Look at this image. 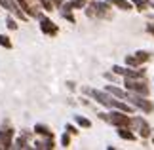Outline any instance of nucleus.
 Instances as JSON below:
<instances>
[{
    "instance_id": "f257e3e1",
    "label": "nucleus",
    "mask_w": 154,
    "mask_h": 150,
    "mask_svg": "<svg viewBox=\"0 0 154 150\" xmlns=\"http://www.w3.org/2000/svg\"><path fill=\"white\" fill-rule=\"evenodd\" d=\"M126 87L133 89V91H137L141 95H149V87H146L145 84H141V82H133V80H128L126 78Z\"/></svg>"
},
{
    "instance_id": "20e7f679",
    "label": "nucleus",
    "mask_w": 154,
    "mask_h": 150,
    "mask_svg": "<svg viewBox=\"0 0 154 150\" xmlns=\"http://www.w3.org/2000/svg\"><path fill=\"white\" fill-rule=\"evenodd\" d=\"M129 101H133V103L137 105L139 109H145L146 112H150V110H152V105L149 103V101H145V99H139V97H131Z\"/></svg>"
},
{
    "instance_id": "f3484780",
    "label": "nucleus",
    "mask_w": 154,
    "mask_h": 150,
    "mask_svg": "<svg viewBox=\"0 0 154 150\" xmlns=\"http://www.w3.org/2000/svg\"><path fill=\"white\" fill-rule=\"evenodd\" d=\"M67 145H69V137L65 135V137H63V146H67Z\"/></svg>"
},
{
    "instance_id": "6e6552de",
    "label": "nucleus",
    "mask_w": 154,
    "mask_h": 150,
    "mask_svg": "<svg viewBox=\"0 0 154 150\" xmlns=\"http://www.w3.org/2000/svg\"><path fill=\"white\" fill-rule=\"evenodd\" d=\"M118 133H120V137H122V139H129V141H133V139H135V135L131 133V131H126V129H120V131H118Z\"/></svg>"
},
{
    "instance_id": "0eeeda50",
    "label": "nucleus",
    "mask_w": 154,
    "mask_h": 150,
    "mask_svg": "<svg viewBox=\"0 0 154 150\" xmlns=\"http://www.w3.org/2000/svg\"><path fill=\"white\" fill-rule=\"evenodd\" d=\"M106 91H109V93H112V95H116V97H126V93H124L122 91V89H118V87H112V86H109V87H106Z\"/></svg>"
},
{
    "instance_id": "dca6fc26",
    "label": "nucleus",
    "mask_w": 154,
    "mask_h": 150,
    "mask_svg": "<svg viewBox=\"0 0 154 150\" xmlns=\"http://www.w3.org/2000/svg\"><path fill=\"white\" fill-rule=\"evenodd\" d=\"M135 4L139 6V10H145V8H146V4H145V2H141V0H137V2H135Z\"/></svg>"
},
{
    "instance_id": "ddd939ff",
    "label": "nucleus",
    "mask_w": 154,
    "mask_h": 150,
    "mask_svg": "<svg viewBox=\"0 0 154 150\" xmlns=\"http://www.w3.org/2000/svg\"><path fill=\"white\" fill-rule=\"evenodd\" d=\"M42 4L46 10H53V2H50V0H42Z\"/></svg>"
},
{
    "instance_id": "a211bd4d",
    "label": "nucleus",
    "mask_w": 154,
    "mask_h": 150,
    "mask_svg": "<svg viewBox=\"0 0 154 150\" xmlns=\"http://www.w3.org/2000/svg\"><path fill=\"white\" fill-rule=\"evenodd\" d=\"M149 31H150V32L154 34V25H149Z\"/></svg>"
},
{
    "instance_id": "423d86ee",
    "label": "nucleus",
    "mask_w": 154,
    "mask_h": 150,
    "mask_svg": "<svg viewBox=\"0 0 154 150\" xmlns=\"http://www.w3.org/2000/svg\"><path fill=\"white\" fill-rule=\"evenodd\" d=\"M36 133H40V135H46V137H51V131L46 127V125H42V124H36Z\"/></svg>"
},
{
    "instance_id": "6ab92c4d",
    "label": "nucleus",
    "mask_w": 154,
    "mask_h": 150,
    "mask_svg": "<svg viewBox=\"0 0 154 150\" xmlns=\"http://www.w3.org/2000/svg\"><path fill=\"white\" fill-rule=\"evenodd\" d=\"M53 2H55V4H61V2H63V0H53Z\"/></svg>"
},
{
    "instance_id": "1a4fd4ad",
    "label": "nucleus",
    "mask_w": 154,
    "mask_h": 150,
    "mask_svg": "<svg viewBox=\"0 0 154 150\" xmlns=\"http://www.w3.org/2000/svg\"><path fill=\"white\" fill-rule=\"evenodd\" d=\"M76 122H78L82 127H91V122L88 118H82V116H76Z\"/></svg>"
},
{
    "instance_id": "9b49d317",
    "label": "nucleus",
    "mask_w": 154,
    "mask_h": 150,
    "mask_svg": "<svg viewBox=\"0 0 154 150\" xmlns=\"http://www.w3.org/2000/svg\"><path fill=\"white\" fill-rule=\"evenodd\" d=\"M135 59L141 63V61H146V59H149V55H146L145 51H137V57H135Z\"/></svg>"
},
{
    "instance_id": "f8f14e48",
    "label": "nucleus",
    "mask_w": 154,
    "mask_h": 150,
    "mask_svg": "<svg viewBox=\"0 0 154 150\" xmlns=\"http://www.w3.org/2000/svg\"><path fill=\"white\" fill-rule=\"evenodd\" d=\"M149 133H150L149 125H146V124H143V125H141V135H143V137H149Z\"/></svg>"
},
{
    "instance_id": "9d476101",
    "label": "nucleus",
    "mask_w": 154,
    "mask_h": 150,
    "mask_svg": "<svg viewBox=\"0 0 154 150\" xmlns=\"http://www.w3.org/2000/svg\"><path fill=\"white\" fill-rule=\"evenodd\" d=\"M0 46H4V47H11V42L8 40V36L0 34Z\"/></svg>"
},
{
    "instance_id": "4468645a",
    "label": "nucleus",
    "mask_w": 154,
    "mask_h": 150,
    "mask_svg": "<svg viewBox=\"0 0 154 150\" xmlns=\"http://www.w3.org/2000/svg\"><path fill=\"white\" fill-rule=\"evenodd\" d=\"M126 70H128V69H122V67H114V72H118V74H126Z\"/></svg>"
},
{
    "instance_id": "7ed1b4c3",
    "label": "nucleus",
    "mask_w": 154,
    "mask_h": 150,
    "mask_svg": "<svg viewBox=\"0 0 154 150\" xmlns=\"http://www.w3.org/2000/svg\"><path fill=\"white\" fill-rule=\"evenodd\" d=\"M40 27H42V31H44L46 34H55V32H57V27L51 25V21H48V19H42Z\"/></svg>"
},
{
    "instance_id": "2eb2a0df",
    "label": "nucleus",
    "mask_w": 154,
    "mask_h": 150,
    "mask_svg": "<svg viewBox=\"0 0 154 150\" xmlns=\"http://www.w3.org/2000/svg\"><path fill=\"white\" fill-rule=\"evenodd\" d=\"M8 27L11 29V31H15V29H17V25L14 23V19H8Z\"/></svg>"
},
{
    "instance_id": "f03ea898",
    "label": "nucleus",
    "mask_w": 154,
    "mask_h": 150,
    "mask_svg": "<svg viewBox=\"0 0 154 150\" xmlns=\"http://www.w3.org/2000/svg\"><path fill=\"white\" fill-rule=\"evenodd\" d=\"M110 122L114 125H118V127H128V125H129V118L124 116V114H120V112H116V114L110 116Z\"/></svg>"
},
{
    "instance_id": "39448f33",
    "label": "nucleus",
    "mask_w": 154,
    "mask_h": 150,
    "mask_svg": "<svg viewBox=\"0 0 154 150\" xmlns=\"http://www.w3.org/2000/svg\"><path fill=\"white\" fill-rule=\"evenodd\" d=\"M110 4H114L116 8H120V10H131V4L128 2V0H109Z\"/></svg>"
}]
</instances>
